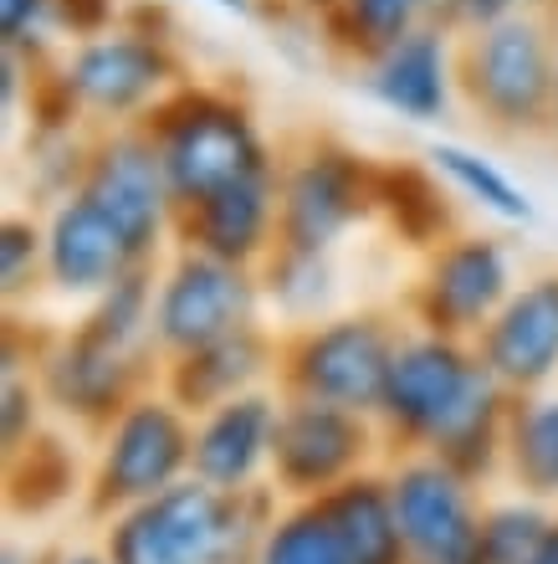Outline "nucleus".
Segmentation results:
<instances>
[{"instance_id":"nucleus-24","label":"nucleus","mask_w":558,"mask_h":564,"mask_svg":"<svg viewBox=\"0 0 558 564\" xmlns=\"http://www.w3.org/2000/svg\"><path fill=\"white\" fill-rule=\"evenodd\" d=\"M144 324H154V293H149L144 268H133L103 293V303H98V313L88 318L83 334H88L92 344H103V349L129 355V344L139 339V328Z\"/></svg>"},{"instance_id":"nucleus-26","label":"nucleus","mask_w":558,"mask_h":564,"mask_svg":"<svg viewBox=\"0 0 558 564\" xmlns=\"http://www.w3.org/2000/svg\"><path fill=\"white\" fill-rule=\"evenodd\" d=\"M513 452H517V473L528 477L533 488L558 492V401H538L517 416L513 431Z\"/></svg>"},{"instance_id":"nucleus-30","label":"nucleus","mask_w":558,"mask_h":564,"mask_svg":"<svg viewBox=\"0 0 558 564\" xmlns=\"http://www.w3.org/2000/svg\"><path fill=\"white\" fill-rule=\"evenodd\" d=\"M46 21H52L46 0H0V42L6 46H31Z\"/></svg>"},{"instance_id":"nucleus-5","label":"nucleus","mask_w":558,"mask_h":564,"mask_svg":"<svg viewBox=\"0 0 558 564\" xmlns=\"http://www.w3.org/2000/svg\"><path fill=\"white\" fill-rule=\"evenodd\" d=\"M369 200H380V191L364 164L349 149L318 144L277 180V247L324 257L364 216Z\"/></svg>"},{"instance_id":"nucleus-6","label":"nucleus","mask_w":558,"mask_h":564,"mask_svg":"<svg viewBox=\"0 0 558 564\" xmlns=\"http://www.w3.org/2000/svg\"><path fill=\"white\" fill-rule=\"evenodd\" d=\"M77 195H88L92 206L123 231V241L133 247L139 262L154 252L164 221L175 216V195H169L160 149L144 134V123H129V129L98 139V149L83 160Z\"/></svg>"},{"instance_id":"nucleus-21","label":"nucleus","mask_w":558,"mask_h":564,"mask_svg":"<svg viewBox=\"0 0 558 564\" xmlns=\"http://www.w3.org/2000/svg\"><path fill=\"white\" fill-rule=\"evenodd\" d=\"M343 550L353 564H400L405 554V534H400L395 498H384L380 482H353L328 503Z\"/></svg>"},{"instance_id":"nucleus-4","label":"nucleus","mask_w":558,"mask_h":564,"mask_svg":"<svg viewBox=\"0 0 558 564\" xmlns=\"http://www.w3.org/2000/svg\"><path fill=\"white\" fill-rule=\"evenodd\" d=\"M57 88L73 113H92L108 123H144L179 83V57L169 36L139 26H108L83 36L62 62Z\"/></svg>"},{"instance_id":"nucleus-13","label":"nucleus","mask_w":558,"mask_h":564,"mask_svg":"<svg viewBox=\"0 0 558 564\" xmlns=\"http://www.w3.org/2000/svg\"><path fill=\"white\" fill-rule=\"evenodd\" d=\"M369 93L390 113L411 123H441L456 98V36L426 21L400 46H390L380 62L364 67Z\"/></svg>"},{"instance_id":"nucleus-31","label":"nucleus","mask_w":558,"mask_h":564,"mask_svg":"<svg viewBox=\"0 0 558 564\" xmlns=\"http://www.w3.org/2000/svg\"><path fill=\"white\" fill-rule=\"evenodd\" d=\"M528 564H558V523L548 529L544 539H538V550H533V560Z\"/></svg>"},{"instance_id":"nucleus-3","label":"nucleus","mask_w":558,"mask_h":564,"mask_svg":"<svg viewBox=\"0 0 558 564\" xmlns=\"http://www.w3.org/2000/svg\"><path fill=\"white\" fill-rule=\"evenodd\" d=\"M380 411L395 426L436 436L446 452H461L477 436H486V421L497 411V380L456 339L426 334L395 349Z\"/></svg>"},{"instance_id":"nucleus-25","label":"nucleus","mask_w":558,"mask_h":564,"mask_svg":"<svg viewBox=\"0 0 558 564\" xmlns=\"http://www.w3.org/2000/svg\"><path fill=\"white\" fill-rule=\"evenodd\" d=\"M262 564H353L328 513H297L266 539Z\"/></svg>"},{"instance_id":"nucleus-33","label":"nucleus","mask_w":558,"mask_h":564,"mask_svg":"<svg viewBox=\"0 0 558 564\" xmlns=\"http://www.w3.org/2000/svg\"><path fill=\"white\" fill-rule=\"evenodd\" d=\"M210 6H221L231 15H262V0H210Z\"/></svg>"},{"instance_id":"nucleus-10","label":"nucleus","mask_w":558,"mask_h":564,"mask_svg":"<svg viewBox=\"0 0 558 564\" xmlns=\"http://www.w3.org/2000/svg\"><path fill=\"white\" fill-rule=\"evenodd\" d=\"M507 252L492 237H461L436 252L426 282H420V313H426L430 334H471L497 318L507 303Z\"/></svg>"},{"instance_id":"nucleus-36","label":"nucleus","mask_w":558,"mask_h":564,"mask_svg":"<svg viewBox=\"0 0 558 564\" xmlns=\"http://www.w3.org/2000/svg\"><path fill=\"white\" fill-rule=\"evenodd\" d=\"M67 564H98V560H67Z\"/></svg>"},{"instance_id":"nucleus-20","label":"nucleus","mask_w":558,"mask_h":564,"mask_svg":"<svg viewBox=\"0 0 558 564\" xmlns=\"http://www.w3.org/2000/svg\"><path fill=\"white\" fill-rule=\"evenodd\" d=\"M262 359H266V344L256 328H241V334L210 344V349L179 355V370H175L179 401L200 405V411H216V405L236 401V390L262 370Z\"/></svg>"},{"instance_id":"nucleus-28","label":"nucleus","mask_w":558,"mask_h":564,"mask_svg":"<svg viewBox=\"0 0 558 564\" xmlns=\"http://www.w3.org/2000/svg\"><path fill=\"white\" fill-rule=\"evenodd\" d=\"M36 257H46V237L26 221H6V241H0V272H6V288H21L36 268Z\"/></svg>"},{"instance_id":"nucleus-7","label":"nucleus","mask_w":558,"mask_h":564,"mask_svg":"<svg viewBox=\"0 0 558 564\" xmlns=\"http://www.w3.org/2000/svg\"><path fill=\"white\" fill-rule=\"evenodd\" d=\"M251 308H256V288H251L247 268L185 247V257L169 268L160 297H154V334L164 349L195 355V349H210V344L251 328Z\"/></svg>"},{"instance_id":"nucleus-18","label":"nucleus","mask_w":558,"mask_h":564,"mask_svg":"<svg viewBox=\"0 0 558 564\" xmlns=\"http://www.w3.org/2000/svg\"><path fill=\"white\" fill-rule=\"evenodd\" d=\"M277 405L262 395H236V401L216 405L206 431L195 436V473L210 488H241L256 462L277 442Z\"/></svg>"},{"instance_id":"nucleus-22","label":"nucleus","mask_w":558,"mask_h":564,"mask_svg":"<svg viewBox=\"0 0 558 564\" xmlns=\"http://www.w3.org/2000/svg\"><path fill=\"white\" fill-rule=\"evenodd\" d=\"M123 386V355L118 349H103V344H92L88 334H77L62 359L52 365V390H57V401L77 405V411H98L108 405Z\"/></svg>"},{"instance_id":"nucleus-32","label":"nucleus","mask_w":558,"mask_h":564,"mask_svg":"<svg viewBox=\"0 0 558 564\" xmlns=\"http://www.w3.org/2000/svg\"><path fill=\"white\" fill-rule=\"evenodd\" d=\"M282 6H293V11L313 15V21H324V15H328V11H333L338 0H282Z\"/></svg>"},{"instance_id":"nucleus-27","label":"nucleus","mask_w":558,"mask_h":564,"mask_svg":"<svg viewBox=\"0 0 558 564\" xmlns=\"http://www.w3.org/2000/svg\"><path fill=\"white\" fill-rule=\"evenodd\" d=\"M544 534H548V529H544V519H538V513H523V508L492 513V519L482 523L486 564H528Z\"/></svg>"},{"instance_id":"nucleus-2","label":"nucleus","mask_w":558,"mask_h":564,"mask_svg":"<svg viewBox=\"0 0 558 564\" xmlns=\"http://www.w3.org/2000/svg\"><path fill=\"white\" fill-rule=\"evenodd\" d=\"M144 134L160 149L175 210L200 206L251 175H272V154L251 108L221 88H175L144 119Z\"/></svg>"},{"instance_id":"nucleus-23","label":"nucleus","mask_w":558,"mask_h":564,"mask_svg":"<svg viewBox=\"0 0 558 564\" xmlns=\"http://www.w3.org/2000/svg\"><path fill=\"white\" fill-rule=\"evenodd\" d=\"M430 164L451 180L456 191H467L477 206L492 210V216H502V221H533V200L492 160H482V154H471L461 144H436L430 149Z\"/></svg>"},{"instance_id":"nucleus-29","label":"nucleus","mask_w":558,"mask_h":564,"mask_svg":"<svg viewBox=\"0 0 558 564\" xmlns=\"http://www.w3.org/2000/svg\"><path fill=\"white\" fill-rule=\"evenodd\" d=\"M46 15L57 26H73L77 36H98L113 26V0H46Z\"/></svg>"},{"instance_id":"nucleus-15","label":"nucleus","mask_w":558,"mask_h":564,"mask_svg":"<svg viewBox=\"0 0 558 564\" xmlns=\"http://www.w3.org/2000/svg\"><path fill=\"white\" fill-rule=\"evenodd\" d=\"M144 268L113 221L88 195H67L46 226V272L62 293H108L123 272Z\"/></svg>"},{"instance_id":"nucleus-17","label":"nucleus","mask_w":558,"mask_h":564,"mask_svg":"<svg viewBox=\"0 0 558 564\" xmlns=\"http://www.w3.org/2000/svg\"><path fill=\"white\" fill-rule=\"evenodd\" d=\"M359 452H364V426H359V416H353V411H338V405H324V401H308V395L282 411L277 442H272L277 473L287 477L293 488H324Z\"/></svg>"},{"instance_id":"nucleus-34","label":"nucleus","mask_w":558,"mask_h":564,"mask_svg":"<svg viewBox=\"0 0 558 564\" xmlns=\"http://www.w3.org/2000/svg\"><path fill=\"white\" fill-rule=\"evenodd\" d=\"M517 11H533V15H558V0H513Z\"/></svg>"},{"instance_id":"nucleus-16","label":"nucleus","mask_w":558,"mask_h":564,"mask_svg":"<svg viewBox=\"0 0 558 564\" xmlns=\"http://www.w3.org/2000/svg\"><path fill=\"white\" fill-rule=\"evenodd\" d=\"M175 216L185 241H190V252H210L221 262L247 268L251 257H262L266 241L277 237V170L241 180L231 191L210 195L200 206L175 210Z\"/></svg>"},{"instance_id":"nucleus-9","label":"nucleus","mask_w":558,"mask_h":564,"mask_svg":"<svg viewBox=\"0 0 558 564\" xmlns=\"http://www.w3.org/2000/svg\"><path fill=\"white\" fill-rule=\"evenodd\" d=\"M226 544V503L221 492L200 488H164L144 498L139 513L113 539V564H216Z\"/></svg>"},{"instance_id":"nucleus-11","label":"nucleus","mask_w":558,"mask_h":564,"mask_svg":"<svg viewBox=\"0 0 558 564\" xmlns=\"http://www.w3.org/2000/svg\"><path fill=\"white\" fill-rule=\"evenodd\" d=\"M390 498H395L405 550L420 564H486L482 529L471 519L467 492H461L451 467H441V462L411 467V473H400Z\"/></svg>"},{"instance_id":"nucleus-37","label":"nucleus","mask_w":558,"mask_h":564,"mask_svg":"<svg viewBox=\"0 0 558 564\" xmlns=\"http://www.w3.org/2000/svg\"><path fill=\"white\" fill-rule=\"evenodd\" d=\"M554 36H558V15H554Z\"/></svg>"},{"instance_id":"nucleus-19","label":"nucleus","mask_w":558,"mask_h":564,"mask_svg":"<svg viewBox=\"0 0 558 564\" xmlns=\"http://www.w3.org/2000/svg\"><path fill=\"white\" fill-rule=\"evenodd\" d=\"M426 21V0H338L318 26H324V42L338 57L353 62V67H369Z\"/></svg>"},{"instance_id":"nucleus-1","label":"nucleus","mask_w":558,"mask_h":564,"mask_svg":"<svg viewBox=\"0 0 558 564\" xmlns=\"http://www.w3.org/2000/svg\"><path fill=\"white\" fill-rule=\"evenodd\" d=\"M456 93L502 134H544L558 119L554 15L513 11L497 26L456 36Z\"/></svg>"},{"instance_id":"nucleus-38","label":"nucleus","mask_w":558,"mask_h":564,"mask_svg":"<svg viewBox=\"0 0 558 564\" xmlns=\"http://www.w3.org/2000/svg\"><path fill=\"white\" fill-rule=\"evenodd\" d=\"M554 134H558V119H554Z\"/></svg>"},{"instance_id":"nucleus-14","label":"nucleus","mask_w":558,"mask_h":564,"mask_svg":"<svg viewBox=\"0 0 558 564\" xmlns=\"http://www.w3.org/2000/svg\"><path fill=\"white\" fill-rule=\"evenodd\" d=\"M185 457H195L190 431L175 416V405L164 401H139L123 411L113 431L103 462V488L113 498H160L175 473L185 467Z\"/></svg>"},{"instance_id":"nucleus-12","label":"nucleus","mask_w":558,"mask_h":564,"mask_svg":"<svg viewBox=\"0 0 558 564\" xmlns=\"http://www.w3.org/2000/svg\"><path fill=\"white\" fill-rule=\"evenodd\" d=\"M482 370L497 386L528 390L558 370V278H538L482 328Z\"/></svg>"},{"instance_id":"nucleus-35","label":"nucleus","mask_w":558,"mask_h":564,"mask_svg":"<svg viewBox=\"0 0 558 564\" xmlns=\"http://www.w3.org/2000/svg\"><path fill=\"white\" fill-rule=\"evenodd\" d=\"M451 6V0H426V11H430V21H441V11Z\"/></svg>"},{"instance_id":"nucleus-8","label":"nucleus","mask_w":558,"mask_h":564,"mask_svg":"<svg viewBox=\"0 0 558 564\" xmlns=\"http://www.w3.org/2000/svg\"><path fill=\"white\" fill-rule=\"evenodd\" d=\"M395 334L380 318H338V324L308 328L293 349V380L308 401L338 405V411H374L384 405L390 365H395Z\"/></svg>"}]
</instances>
